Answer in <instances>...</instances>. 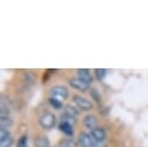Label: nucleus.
I'll use <instances>...</instances> for the list:
<instances>
[{
    "mask_svg": "<svg viewBox=\"0 0 148 147\" xmlns=\"http://www.w3.org/2000/svg\"><path fill=\"white\" fill-rule=\"evenodd\" d=\"M57 123V118L54 116V113L50 112V111H45L40 115L39 117V124L44 130H51L56 126Z\"/></svg>",
    "mask_w": 148,
    "mask_h": 147,
    "instance_id": "nucleus-1",
    "label": "nucleus"
},
{
    "mask_svg": "<svg viewBox=\"0 0 148 147\" xmlns=\"http://www.w3.org/2000/svg\"><path fill=\"white\" fill-rule=\"evenodd\" d=\"M73 101L76 104V106L82 111H90L94 108V104L89 100H87L86 97H82L80 95H74L73 96Z\"/></svg>",
    "mask_w": 148,
    "mask_h": 147,
    "instance_id": "nucleus-2",
    "label": "nucleus"
},
{
    "mask_svg": "<svg viewBox=\"0 0 148 147\" xmlns=\"http://www.w3.org/2000/svg\"><path fill=\"white\" fill-rule=\"evenodd\" d=\"M51 97L57 98L62 102V100H66L68 97V89L65 86H54L50 90Z\"/></svg>",
    "mask_w": 148,
    "mask_h": 147,
    "instance_id": "nucleus-3",
    "label": "nucleus"
},
{
    "mask_svg": "<svg viewBox=\"0 0 148 147\" xmlns=\"http://www.w3.org/2000/svg\"><path fill=\"white\" fill-rule=\"evenodd\" d=\"M89 135L91 137V139L94 140V142H103L106 138V132L103 127H95L92 130H90Z\"/></svg>",
    "mask_w": 148,
    "mask_h": 147,
    "instance_id": "nucleus-4",
    "label": "nucleus"
},
{
    "mask_svg": "<svg viewBox=\"0 0 148 147\" xmlns=\"http://www.w3.org/2000/svg\"><path fill=\"white\" fill-rule=\"evenodd\" d=\"M69 86L73 87L74 89H76V90H80V91H86V90H88L89 87H90V84L86 83L84 81L80 80L79 78H73V79H71V80H69Z\"/></svg>",
    "mask_w": 148,
    "mask_h": 147,
    "instance_id": "nucleus-5",
    "label": "nucleus"
},
{
    "mask_svg": "<svg viewBox=\"0 0 148 147\" xmlns=\"http://www.w3.org/2000/svg\"><path fill=\"white\" fill-rule=\"evenodd\" d=\"M76 72H77V78L80 80L84 81L88 84H90L92 82V75L89 72V69H87V68H79Z\"/></svg>",
    "mask_w": 148,
    "mask_h": 147,
    "instance_id": "nucleus-6",
    "label": "nucleus"
},
{
    "mask_svg": "<svg viewBox=\"0 0 148 147\" xmlns=\"http://www.w3.org/2000/svg\"><path fill=\"white\" fill-rule=\"evenodd\" d=\"M94 144V140L91 139V137L89 135V133L82 132L79 135V145L80 147H91Z\"/></svg>",
    "mask_w": 148,
    "mask_h": 147,
    "instance_id": "nucleus-7",
    "label": "nucleus"
},
{
    "mask_svg": "<svg viewBox=\"0 0 148 147\" xmlns=\"http://www.w3.org/2000/svg\"><path fill=\"white\" fill-rule=\"evenodd\" d=\"M83 124H84L86 127L92 130V128H95L96 125H97V118H96L94 115H87V116L83 118Z\"/></svg>",
    "mask_w": 148,
    "mask_h": 147,
    "instance_id": "nucleus-8",
    "label": "nucleus"
},
{
    "mask_svg": "<svg viewBox=\"0 0 148 147\" xmlns=\"http://www.w3.org/2000/svg\"><path fill=\"white\" fill-rule=\"evenodd\" d=\"M59 128H60V131H61L64 134H66L67 137H72V135L74 134L73 125H71V124H68V123L60 122V124H59Z\"/></svg>",
    "mask_w": 148,
    "mask_h": 147,
    "instance_id": "nucleus-9",
    "label": "nucleus"
},
{
    "mask_svg": "<svg viewBox=\"0 0 148 147\" xmlns=\"http://www.w3.org/2000/svg\"><path fill=\"white\" fill-rule=\"evenodd\" d=\"M34 147H50V140L45 135H39L34 140Z\"/></svg>",
    "mask_w": 148,
    "mask_h": 147,
    "instance_id": "nucleus-10",
    "label": "nucleus"
},
{
    "mask_svg": "<svg viewBox=\"0 0 148 147\" xmlns=\"http://www.w3.org/2000/svg\"><path fill=\"white\" fill-rule=\"evenodd\" d=\"M13 125V118L9 117H2L0 118V128L2 130H8Z\"/></svg>",
    "mask_w": 148,
    "mask_h": 147,
    "instance_id": "nucleus-11",
    "label": "nucleus"
},
{
    "mask_svg": "<svg viewBox=\"0 0 148 147\" xmlns=\"http://www.w3.org/2000/svg\"><path fill=\"white\" fill-rule=\"evenodd\" d=\"M64 113H66V115H68V116H72V117H77V115H79V110L75 108V106H73V105H66L65 108H64Z\"/></svg>",
    "mask_w": 148,
    "mask_h": 147,
    "instance_id": "nucleus-12",
    "label": "nucleus"
},
{
    "mask_svg": "<svg viewBox=\"0 0 148 147\" xmlns=\"http://www.w3.org/2000/svg\"><path fill=\"white\" fill-rule=\"evenodd\" d=\"M59 147H77V144H76L75 140H73L71 138H67V139H65V140L61 141V144H60Z\"/></svg>",
    "mask_w": 148,
    "mask_h": 147,
    "instance_id": "nucleus-13",
    "label": "nucleus"
},
{
    "mask_svg": "<svg viewBox=\"0 0 148 147\" xmlns=\"http://www.w3.org/2000/svg\"><path fill=\"white\" fill-rule=\"evenodd\" d=\"M49 103L51 104V106H53L54 109H58V110L64 106V104H62L61 101H59V100H57V98H53V97H50V98H49Z\"/></svg>",
    "mask_w": 148,
    "mask_h": 147,
    "instance_id": "nucleus-14",
    "label": "nucleus"
},
{
    "mask_svg": "<svg viewBox=\"0 0 148 147\" xmlns=\"http://www.w3.org/2000/svg\"><path fill=\"white\" fill-rule=\"evenodd\" d=\"M61 122H65V123H68L71 125H74L76 123V118L75 117H72V116H68L66 113H62L61 115Z\"/></svg>",
    "mask_w": 148,
    "mask_h": 147,
    "instance_id": "nucleus-15",
    "label": "nucleus"
},
{
    "mask_svg": "<svg viewBox=\"0 0 148 147\" xmlns=\"http://www.w3.org/2000/svg\"><path fill=\"white\" fill-rule=\"evenodd\" d=\"M106 72H108V69H105V68H96L95 69V75L98 80H103L104 76L106 75Z\"/></svg>",
    "mask_w": 148,
    "mask_h": 147,
    "instance_id": "nucleus-16",
    "label": "nucleus"
},
{
    "mask_svg": "<svg viewBox=\"0 0 148 147\" xmlns=\"http://www.w3.org/2000/svg\"><path fill=\"white\" fill-rule=\"evenodd\" d=\"M13 142H14L13 137H12V135H8L2 142H0V147H12Z\"/></svg>",
    "mask_w": 148,
    "mask_h": 147,
    "instance_id": "nucleus-17",
    "label": "nucleus"
},
{
    "mask_svg": "<svg viewBox=\"0 0 148 147\" xmlns=\"http://www.w3.org/2000/svg\"><path fill=\"white\" fill-rule=\"evenodd\" d=\"M90 96H91L92 100H95L96 102H101V94L98 93L97 89L91 88V89H90Z\"/></svg>",
    "mask_w": 148,
    "mask_h": 147,
    "instance_id": "nucleus-18",
    "label": "nucleus"
},
{
    "mask_svg": "<svg viewBox=\"0 0 148 147\" xmlns=\"http://www.w3.org/2000/svg\"><path fill=\"white\" fill-rule=\"evenodd\" d=\"M9 115H10L9 108H7L5 105H0V118H2V117H9Z\"/></svg>",
    "mask_w": 148,
    "mask_h": 147,
    "instance_id": "nucleus-19",
    "label": "nucleus"
},
{
    "mask_svg": "<svg viewBox=\"0 0 148 147\" xmlns=\"http://www.w3.org/2000/svg\"><path fill=\"white\" fill-rule=\"evenodd\" d=\"M17 147H28V137L27 135H22L17 140Z\"/></svg>",
    "mask_w": 148,
    "mask_h": 147,
    "instance_id": "nucleus-20",
    "label": "nucleus"
},
{
    "mask_svg": "<svg viewBox=\"0 0 148 147\" xmlns=\"http://www.w3.org/2000/svg\"><path fill=\"white\" fill-rule=\"evenodd\" d=\"M8 135H10L8 130H2V128H0V142H2Z\"/></svg>",
    "mask_w": 148,
    "mask_h": 147,
    "instance_id": "nucleus-21",
    "label": "nucleus"
},
{
    "mask_svg": "<svg viewBox=\"0 0 148 147\" xmlns=\"http://www.w3.org/2000/svg\"><path fill=\"white\" fill-rule=\"evenodd\" d=\"M91 147H106V145L104 142H94Z\"/></svg>",
    "mask_w": 148,
    "mask_h": 147,
    "instance_id": "nucleus-22",
    "label": "nucleus"
}]
</instances>
